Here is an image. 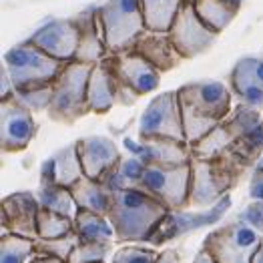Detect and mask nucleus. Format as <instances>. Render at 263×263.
<instances>
[{"instance_id":"obj_4","label":"nucleus","mask_w":263,"mask_h":263,"mask_svg":"<svg viewBox=\"0 0 263 263\" xmlns=\"http://www.w3.org/2000/svg\"><path fill=\"white\" fill-rule=\"evenodd\" d=\"M65 61H59L46 54L43 48H39L30 41H24L8 48L2 61V66L8 70L10 81L16 90L52 85L57 77L61 74V70L65 68Z\"/></svg>"},{"instance_id":"obj_14","label":"nucleus","mask_w":263,"mask_h":263,"mask_svg":"<svg viewBox=\"0 0 263 263\" xmlns=\"http://www.w3.org/2000/svg\"><path fill=\"white\" fill-rule=\"evenodd\" d=\"M39 48H43L46 54L59 59V61H74L79 50V28L70 18H52L44 22L41 28L28 39Z\"/></svg>"},{"instance_id":"obj_22","label":"nucleus","mask_w":263,"mask_h":263,"mask_svg":"<svg viewBox=\"0 0 263 263\" xmlns=\"http://www.w3.org/2000/svg\"><path fill=\"white\" fill-rule=\"evenodd\" d=\"M223 125L227 127V131L231 133V137L243 145L245 149L257 153L259 157L263 155V115L261 110L239 105L231 110V115L223 121Z\"/></svg>"},{"instance_id":"obj_12","label":"nucleus","mask_w":263,"mask_h":263,"mask_svg":"<svg viewBox=\"0 0 263 263\" xmlns=\"http://www.w3.org/2000/svg\"><path fill=\"white\" fill-rule=\"evenodd\" d=\"M41 203L36 193L18 191L10 193L0 201V221L2 233H16L30 239H39L36 221H39Z\"/></svg>"},{"instance_id":"obj_2","label":"nucleus","mask_w":263,"mask_h":263,"mask_svg":"<svg viewBox=\"0 0 263 263\" xmlns=\"http://www.w3.org/2000/svg\"><path fill=\"white\" fill-rule=\"evenodd\" d=\"M95 65L68 61L52 85V99L46 115L61 125H72L90 112L88 107V79Z\"/></svg>"},{"instance_id":"obj_38","label":"nucleus","mask_w":263,"mask_h":263,"mask_svg":"<svg viewBox=\"0 0 263 263\" xmlns=\"http://www.w3.org/2000/svg\"><path fill=\"white\" fill-rule=\"evenodd\" d=\"M155 263H183V261H181V257H179V253H177L175 249H165V251H159V257H157Z\"/></svg>"},{"instance_id":"obj_15","label":"nucleus","mask_w":263,"mask_h":263,"mask_svg":"<svg viewBox=\"0 0 263 263\" xmlns=\"http://www.w3.org/2000/svg\"><path fill=\"white\" fill-rule=\"evenodd\" d=\"M123 145L145 165H183V163H191L193 157L191 145L175 139H163V137L137 139V141L125 139Z\"/></svg>"},{"instance_id":"obj_25","label":"nucleus","mask_w":263,"mask_h":263,"mask_svg":"<svg viewBox=\"0 0 263 263\" xmlns=\"http://www.w3.org/2000/svg\"><path fill=\"white\" fill-rule=\"evenodd\" d=\"M145 169H147V165L139 157L131 153L123 155L119 165L103 179V183L110 191H115V189H139L141 191V181L145 175Z\"/></svg>"},{"instance_id":"obj_37","label":"nucleus","mask_w":263,"mask_h":263,"mask_svg":"<svg viewBox=\"0 0 263 263\" xmlns=\"http://www.w3.org/2000/svg\"><path fill=\"white\" fill-rule=\"evenodd\" d=\"M249 197L251 201H263V169H253V173H251Z\"/></svg>"},{"instance_id":"obj_18","label":"nucleus","mask_w":263,"mask_h":263,"mask_svg":"<svg viewBox=\"0 0 263 263\" xmlns=\"http://www.w3.org/2000/svg\"><path fill=\"white\" fill-rule=\"evenodd\" d=\"M131 50L137 52V54H141L143 59H147L163 74L177 68V66L181 65V61H185L181 57V52L175 48L169 32L151 30V28H145L141 32V36L137 39V43L133 44Z\"/></svg>"},{"instance_id":"obj_43","label":"nucleus","mask_w":263,"mask_h":263,"mask_svg":"<svg viewBox=\"0 0 263 263\" xmlns=\"http://www.w3.org/2000/svg\"><path fill=\"white\" fill-rule=\"evenodd\" d=\"M255 169H263V155H261V159L257 161V165H255Z\"/></svg>"},{"instance_id":"obj_23","label":"nucleus","mask_w":263,"mask_h":263,"mask_svg":"<svg viewBox=\"0 0 263 263\" xmlns=\"http://www.w3.org/2000/svg\"><path fill=\"white\" fill-rule=\"evenodd\" d=\"M88 107L95 115H107L112 107H117V87H115V77L110 72L105 61L97 63L90 79H88Z\"/></svg>"},{"instance_id":"obj_39","label":"nucleus","mask_w":263,"mask_h":263,"mask_svg":"<svg viewBox=\"0 0 263 263\" xmlns=\"http://www.w3.org/2000/svg\"><path fill=\"white\" fill-rule=\"evenodd\" d=\"M28 263H65V261H63V259H59V257H50V255H39V253H36V255H34V257H32V259H30Z\"/></svg>"},{"instance_id":"obj_40","label":"nucleus","mask_w":263,"mask_h":263,"mask_svg":"<svg viewBox=\"0 0 263 263\" xmlns=\"http://www.w3.org/2000/svg\"><path fill=\"white\" fill-rule=\"evenodd\" d=\"M193 263H217V261H215L213 257H209V255H207V253L201 249V251H197V255H195Z\"/></svg>"},{"instance_id":"obj_13","label":"nucleus","mask_w":263,"mask_h":263,"mask_svg":"<svg viewBox=\"0 0 263 263\" xmlns=\"http://www.w3.org/2000/svg\"><path fill=\"white\" fill-rule=\"evenodd\" d=\"M103 61L139 97L155 90L161 83V74L163 72H159L147 59H143L141 54H137L133 50L119 52V54H107Z\"/></svg>"},{"instance_id":"obj_26","label":"nucleus","mask_w":263,"mask_h":263,"mask_svg":"<svg viewBox=\"0 0 263 263\" xmlns=\"http://www.w3.org/2000/svg\"><path fill=\"white\" fill-rule=\"evenodd\" d=\"M74 231L83 241L115 243V229L109 217L92 213L87 209H79L74 215Z\"/></svg>"},{"instance_id":"obj_24","label":"nucleus","mask_w":263,"mask_h":263,"mask_svg":"<svg viewBox=\"0 0 263 263\" xmlns=\"http://www.w3.org/2000/svg\"><path fill=\"white\" fill-rule=\"evenodd\" d=\"M68 189H70L79 209H87V211L105 215V217L109 215L110 203H112V191L103 181L83 175Z\"/></svg>"},{"instance_id":"obj_29","label":"nucleus","mask_w":263,"mask_h":263,"mask_svg":"<svg viewBox=\"0 0 263 263\" xmlns=\"http://www.w3.org/2000/svg\"><path fill=\"white\" fill-rule=\"evenodd\" d=\"M36 255V239L2 233L0 237V263H28Z\"/></svg>"},{"instance_id":"obj_19","label":"nucleus","mask_w":263,"mask_h":263,"mask_svg":"<svg viewBox=\"0 0 263 263\" xmlns=\"http://www.w3.org/2000/svg\"><path fill=\"white\" fill-rule=\"evenodd\" d=\"M85 175L77 141L59 149L52 157H48L41 167V177L39 185L48 187V185H61V187H72L81 177Z\"/></svg>"},{"instance_id":"obj_27","label":"nucleus","mask_w":263,"mask_h":263,"mask_svg":"<svg viewBox=\"0 0 263 263\" xmlns=\"http://www.w3.org/2000/svg\"><path fill=\"white\" fill-rule=\"evenodd\" d=\"M185 0H139L147 28L169 32Z\"/></svg>"},{"instance_id":"obj_5","label":"nucleus","mask_w":263,"mask_h":263,"mask_svg":"<svg viewBox=\"0 0 263 263\" xmlns=\"http://www.w3.org/2000/svg\"><path fill=\"white\" fill-rule=\"evenodd\" d=\"M99 18L109 54L131 50L141 32L147 28L139 0H107L99 6Z\"/></svg>"},{"instance_id":"obj_31","label":"nucleus","mask_w":263,"mask_h":263,"mask_svg":"<svg viewBox=\"0 0 263 263\" xmlns=\"http://www.w3.org/2000/svg\"><path fill=\"white\" fill-rule=\"evenodd\" d=\"M36 231H39V239H57V237H63L74 231V219L41 207Z\"/></svg>"},{"instance_id":"obj_17","label":"nucleus","mask_w":263,"mask_h":263,"mask_svg":"<svg viewBox=\"0 0 263 263\" xmlns=\"http://www.w3.org/2000/svg\"><path fill=\"white\" fill-rule=\"evenodd\" d=\"M77 149L85 175L99 181L109 175L123 157L117 149V143L109 137H83L77 141Z\"/></svg>"},{"instance_id":"obj_11","label":"nucleus","mask_w":263,"mask_h":263,"mask_svg":"<svg viewBox=\"0 0 263 263\" xmlns=\"http://www.w3.org/2000/svg\"><path fill=\"white\" fill-rule=\"evenodd\" d=\"M181 105L193 109L195 112L213 119V121H225L231 115V88H227L219 81H197L187 83L181 88H177Z\"/></svg>"},{"instance_id":"obj_33","label":"nucleus","mask_w":263,"mask_h":263,"mask_svg":"<svg viewBox=\"0 0 263 263\" xmlns=\"http://www.w3.org/2000/svg\"><path fill=\"white\" fill-rule=\"evenodd\" d=\"M112 251V243H101V241H79L74 251L70 253L68 263H99L105 261Z\"/></svg>"},{"instance_id":"obj_3","label":"nucleus","mask_w":263,"mask_h":263,"mask_svg":"<svg viewBox=\"0 0 263 263\" xmlns=\"http://www.w3.org/2000/svg\"><path fill=\"white\" fill-rule=\"evenodd\" d=\"M243 169L225 159H201L191 157V191L189 205L193 207H213L229 195L241 181Z\"/></svg>"},{"instance_id":"obj_21","label":"nucleus","mask_w":263,"mask_h":263,"mask_svg":"<svg viewBox=\"0 0 263 263\" xmlns=\"http://www.w3.org/2000/svg\"><path fill=\"white\" fill-rule=\"evenodd\" d=\"M97 10L99 6H88L87 10H81L79 14L72 16V21L79 28V50H77L74 61L97 65L109 54L105 36L99 26Z\"/></svg>"},{"instance_id":"obj_10","label":"nucleus","mask_w":263,"mask_h":263,"mask_svg":"<svg viewBox=\"0 0 263 263\" xmlns=\"http://www.w3.org/2000/svg\"><path fill=\"white\" fill-rule=\"evenodd\" d=\"M169 36L185 61L207 52L217 41V32H213L199 18L193 4L189 2H183L177 18L169 28Z\"/></svg>"},{"instance_id":"obj_30","label":"nucleus","mask_w":263,"mask_h":263,"mask_svg":"<svg viewBox=\"0 0 263 263\" xmlns=\"http://www.w3.org/2000/svg\"><path fill=\"white\" fill-rule=\"evenodd\" d=\"M36 197H39V203L44 209H50L54 213H61V215H66V217H72L77 215L79 207L74 203V197L70 193L68 187H61V185H48V187H41L36 189Z\"/></svg>"},{"instance_id":"obj_9","label":"nucleus","mask_w":263,"mask_h":263,"mask_svg":"<svg viewBox=\"0 0 263 263\" xmlns=\"http://www.w3.org/2000/svg\"><path fill=\"white\" fill-rule=\"evenodd\" d=\"M36 121L16 95V90L0 99V149L2 153H21L36 137Z\"/></svg>"},{"instance_id":"obj_35","label":"nucleus","mask_w":263,"mask_h":263,"mask_svg":"<svg viewBox=\"0 0 263 263\" xmlns=\"http://www.w3.org/2000/svg\"><path fill=\"white\" fill-rule=\"evenodd\" d=\"M159 251L151 247H123L112 253V263H155Z\"/></svg>"},{"instance_id":"obj_34","label":"nucleus","mask_w":263,"mask_h":263,"mask_svg":"<svg viewBox=\"0 0 263 263\" xmlns=\"http://www.w3.org/2000/svg\"><path fill=\"white\" fill-rule=\"evenodd\" d=\"M54 85V83H52ZM52 85H41V87H30V88H21L16 90V95L21 97V101L28 107V109L36 110H48L50 99H52Z\"/></svg>"},{"instance_id":"obj_1","label":"nucleus","mask_w":263,"mask_h":263,"mask_svg":"<svg viewBox=\"0 0 263 263\" xmlns=\"http://www.w3.org/2000/svg\"><path fill=\"white\" fill-rule=\"evenodd\" d=\"M169 211V207L145 191L115 189L107 217L115 229V241H149Z\"/></svg>"},{"instance_id":"obj_16","label":"nucleus","mask_w":263,"mask_h":263,"mask_svg":"<svg viewBox=\"0 0 263 263\" xmlns=\"http://www.w3.org/2000/svg\"><path fill=\"white\" fill-rule=\"evenodd\" d=\"M229 88L241 105L263 112V61L255 57L239 59L229 74Z\"/></svg>"},{"instance_id":"obj_32","label":"nucleus","mask_w":263,"mask_h":263,"mask_svg":"<svg viewBox=\"0 0 263 263\" xmlns=\"http://www.w3.org/2000/svg\"><path fill=\"white\" fill-rule=\"evenodd\" d=\"M81 237L77 235V231L57 237V239H36V253L39 255H50V257H59L65 263H68L70 253L74 251V247L79 245Z\"/></svg>"},{"instance_id":"obj_7","label":"nucleus","mask_w":263,"mask_h":263,"mask_svg":"<svg viewBox=\"0 0 263 263\" xmlns=\"http://www.w3.org/2000/svg\"><path fill=\"white\" fill-rule=\"evenodd\" d=\"M141 191L161 201L171 211H181L189 205L191 163L183 165H147L141 181Z\"/></svg>"},{"instance_id":"obj_44","label":"nucleus","mask_w":263,"mask_h":263,"mask_svg":"<svg viewBox=\"0 0 263 263\" xmlns=\"http://www.w3.org/2000/svg\"><path fill=\"white\" fill-rule=\"evenodd\" d=\"M185 2H189V4H193V2H195V0H185Z\"/></svg>"},{"instance_id":"obj_8","label":"nucleus","mask_w":263,"mask_h":263,"mask_svg":"<svg viewBox=\"0 0 263 263\" xmlns=\"http://www.w3.org/2000/svg\"><path fill=\"white\" fill-rule=\"evenodd\" d=\"M151 137L185 141L181 101L177 90H167L157 95L141 112L139 139H151Z\"/></svg>"},{"instance_id":"obj_41","label":"nucleus","mask_w":263,"mask_h":263,"mask_svg":"<svg viewBox=\"0 0 263 263\" xmlns=\"http://www.w3.org/2000/svg\"><path fill=\"white\" fill-rule=\"evenodd\" d=\"M253 263H263V245L259 247V251L255 253V257H253Z\"/></svg>"},{"instance_id":"obj_45","label":"nucleus","mask_w":263,"mask_h":263,"mask_svg":"<svg viewBox=\"0 0 263 263\" xmlns=\"http://www.w3.org/2000/svg\"><path fill=\"white\" fill-rule=\"evenodd\" d=\"M99 263H105V261H99Z\"/></svg>"},{"instance_id":"obj_20","label":"nucleus","mask_w":263,"mask_h":263,"mask_svg":"<svg viewBox=\"0 0 263 263\" xmlns=\"http://www.w3.org/2000/svg\"><path fill=\"white\" fill-rule=\"evenodd\" d=\"M229 205H231V199H229V195H227V197L221 199L219 203H215L211 209L201 211V213H181V215L175 219L173 211H169V215L163 219V223L159 225V229L153 233V235H159V237L151 239V243L161 245V243L167 241V239H173V237H177V235H183V233L193 231V229H197V227L211 225V223L219 221L221 217L225 215V211H227Z\"/></svg>"},{"instance_id":"obj_28","label":"nucleus","mask_w":263,"mask_h":263,"mask_svg":"<svg viewBox=\"0 0 263 263\" xmlns=\"http://www.w3.org/2000/svg\"><path fill=\"white\" fill-rule=\"evenodd\" d=\"M193 8L197 12V16L205 22L213 32H223L231 22L235 21L239 8L231 6L225 0H195Z\"/></svg>"},{"instance_id":"obj_36","label":"nucleus","mask_w":263,"mask_h":263,"mask_svg":"<svg viewBox=\"0 0 263 263\" xmlns=\"http://www.w3.org/2000/svg\"><path fill=\"white\" fill-rule=\"evenodd\" d=\"M237 219L263 233V201H251L247 207H243Z\"/></svg>"},{"instance_id":"obj_42","label":"nucleus","mask_w":263,"mask_h":263,"mask_svg":"<svg viewBox=\"0 0 263 263\" xmlns=\"http://www.w3.org/2000/svg\"><path fill=\"white\" fill-rule=\"evenodd\" d=\"M225 2H229L231 6H235V8H241L243 0H225Z\"/></svg>"},{"instance_id":"obj_6","label":"nucleus","mask_w":263,"mask_h":263,"mask_svg":"<svg viewBox=\"0 0 263 263\" xmlns=\"http://www.w3.org/2000/svg\"><path fill=\"white\" fill-rule=\"evenodd\" d=\"M263 245V233L235 219L211 231L201 249L217 263H253L255 253Z\"/></svg>"}]
</instances>
